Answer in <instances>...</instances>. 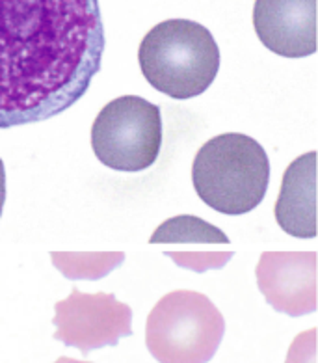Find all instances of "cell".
<instances>
[{
  "mask_svg": "<svg viewBox=\"0 0 318 363\" xmlns=\"http://www.w3.org/2000/svg\"><path fill=\"white\" fill-rule=\"evenodd\" d=\"M175 264L181 269L194 270V272H207L212 269H222L233 257V252H166Z\"/></svg>",
  "mask_w": 318,
  "mask_h": 363,
  "instance_id": "7c38bea8",
  "label": "cell"
},
{
  "mask_svg": "<svg viewBox=\"0 0 318 363\" xmlns=\"http://www.w3.org/2000/svg\"><path fill=\"white\" fill-rule=\"evenodd\" d=\"M254 26L276 55L303 58L317 52V0H255Z\"/></svg>",
  "mask_w": 318,
  "mask_h": 363,
  "instance_id": "ba28073f",
  "label": "cell"
},
{
  "mask_svg": "<svg viewBox=\"0 0 318 363\" xmlns=\"http://www.w3.org/2000/svg\"><path fill=\"white\" fill-rule=\"evenodd\" d=\"M151 244H229L227 235L205 220L181 214L168 218L151 235Z\"/></svg>",
  "mask_w": 318,
  "mask_h": 363,
  "instance_id": "30bf717a",
  "label": "cell"
},
{
  "mask_svg": "<svg viewBox=\"0 0 318 363\" xmlns=\"http://www.w3.org/2000/svg\"><path fill=\"white\" fill-rule=\"evenodd\" d=\"M91 147L106 168L144 172L162 147L160 108L138 95H123L101 110L91 127Z\"/></svg>",
  "mask_w": 318,
  "mask_h": 363,
  "instance_id": "5b68a950",
  "label": "cell"
},
{
  "mask_svg": "<svg viewBox=\"0 0 318 363\" xmlns=\"http://www.w3.org/2000/svg\"><path fill=\"white\" fill-rule=\"evenodd\" d=\"M55 311V339L84 356L132 335V309L110 293H80L75 287L67 298L56 302Z\"/></svg>",
  "mask_w": 318,
  "mask_h": 363,
  "instance_id": "8992f818",
  "label": "cell"
},
{
  "mask_svg": "<svg viewBox=\"0 0 318 363\" xmlns=\"http://www.w3.org/2000/svg\"><path fill=\"white\" fill-rule=\"evenodd\" d=\"M192 183L210 209L231 216L251 213L268 190V155L251 136H214L195 153Z\"/></svg>",
  "mask_w": 318,
  "mask_h": 363,
  "instance_id": "3957f363",
  "label": "cell"
},
{
  "mask_svg": "<svg viewBox=\"0 0 318 363\" xmlns=\"http://www.w3.org/2000/svg\"><path fill=\"white\" fill-rule=\"evenodd\" d=\"M55 363H93V362H82V359H73V358H67V356H62V358L56 359Z\"/></svg>",
  "mask_w": 318,
  "mask_h": 363,
  "instance_id": "9a60e30c",
  "label": "cell"
},
{
  "mask_svg": "<svg viewBox=\"0 0 318 363\" xmlns=\"http://www.w3.org/2000/svg\"><path fill=\"white\" fill-rule=\"evenodd\" d=\"M50 259L67 279H101L123 263L125 254L123 252H103V254L52 252Z\"/></svg>",
  "mask_w": 318,
  "mask_h": 363,
  "instance_id": "8fae6325",
  "label": "cell"
},
{
  "mask_svg": "<svg viewBox=\"0 0 318 363\" xmlns=\"http://www.w3.org/2000/svg\"><path fill=\"white\" fill-rule=\"evenodd\" d=\"M105 45L99 0H0V129L75 106Z\"/></svg>",
  "mask_w": 318,
  "mask_h": 363,
  "instance_id": "6da1fadb",
  "label": "cell"
},
{
  "mask_svg": "<svg viewBox=\"0 0 318 363\" xmlns=\"http://www.w3.org/2000/svg\"><path fill=\"white\" fill-rule=\"evenodd\" d=\"M317 160V151H309L288 164L276 203L279 228L296 239H314L318 233Z\"/></svg>",
  "mask_w": 318,
  "mask_h": 363,
  "instance_id": "9c48e42d",
  "label": "cell"
},
{
  "mask_svg": "<svg viewBox=\"0 0 318 363\" xmlns=\"http://www.w3.org/2000/svg\"><path fill=\"white\" fill-rule=\"evenodd\" d=\"M317 328L302 332L300 335H296V339L288 348L287 362L285 363H317Z\"/></svg>",
  "mask_w": 318,
  "mask_h": 363,
  "instance_id": "4fadbf2b",
  "label": "cell"
},
{
  "mask_svg": "<svg viewBox=\"0 0 318 363\" xmlns=\"http://www.w3.org/2000/svg\"><path fill=\"white\" fill-rule=\"evenodd\" d=\"M224 333V315L209 296L181 289L154 303L145 326V345L159 363H209Z\"/></svg>",
  "mask_w": 318,
  "mask_h": 363,
  "instance_id": "277c9868",
  "label": "cell"
},
{
  "mask_svg": "<svg viewBox=\"0 0 318 363\" xmlns=\"http://www.w3.org/2000/svg\"><path fill=\"white\" fill-rule=\"evenodd\" d=\"M317 252H264L257 263V285L266 302L288 317L317 311Z\"/></svg>",
  "mask_w": 318,
  "mask_h": 363,
  "instance_id": "52a82bcc",
  "label": "cell"
},
{
  "mask_svg": "<svg viewBox=\"0 0 318 363\" xmlns=\"http://www.w3.org/2000/svg\"><path fill=\"white\" fill-rule=\"evenodd\" d=\"M6 203V169L4 162L0 159V216H2V209Z\"/></svg>",
  "mask_w": 318,
  "mask_h": 363,
  "instance_id": "5bb4252c",
  "label": "cell"
},
{
  "mask_svg": "<svg viewBox=\"0 0 318 363\" xmlns=\"http://www.w3.org/2000/svg\"><path fill=\"white\" fill-rule=\"evenodd\" d=\"M138 62L154 90L174 99H192L209 90L218 75L220 49L203 25L168 19L145 34Z\"/></svg>",
  "mask_w": 318,
  "mask_h": 363,
  "instance_id": "7a4b0ae2",
  "label": "cell"
}]
</instances>
